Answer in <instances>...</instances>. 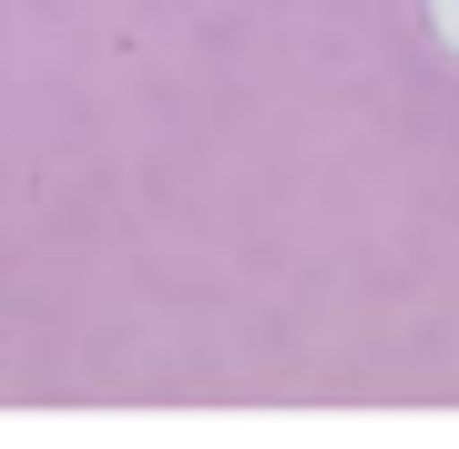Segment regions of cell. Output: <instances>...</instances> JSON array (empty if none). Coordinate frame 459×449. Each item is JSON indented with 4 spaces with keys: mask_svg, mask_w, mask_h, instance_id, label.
<instances>
[{
    "mask_svg": "<svg viewBox=\"0 0 459 449\" xmlns=\"http://www.w3.org/2000/svg\"><path fill=\"white\" fill-rule=\"evenodd\" d=\"M429 21H439V51L459 62V0H429Z\"/></svg>",
    "mask_w": 459,
    "mask_h": 449,
    "instance_id": "obj_1",
    "label": "cell"
}]
</instances>
